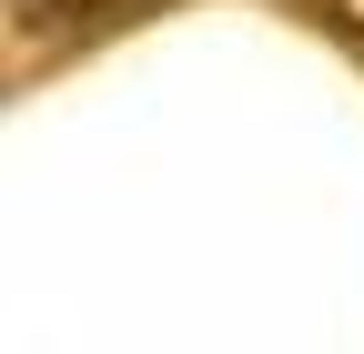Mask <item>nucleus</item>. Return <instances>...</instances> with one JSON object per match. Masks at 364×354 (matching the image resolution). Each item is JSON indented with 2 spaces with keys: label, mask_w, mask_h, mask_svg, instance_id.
Returning <instances> with one entry per match:
<instances>
[{
  "label": "nucleus",
  "mask_w": 364,
  "mask_h": 354,
  "mask_svg": "<svg viewBox=\"0 0 364 354\" xmlns=\"http://www.w3.org/2000/svg\"><path fill=\"white\" fill-rule=\"evenodd\" d=\"M284 11H294L304 31H324L334 51H354V61H364V0H284Z\"/></svg>",
  "instance_id": "obj_2"
},
{
  "label": "nucleus",
  "mask_w": 364,
  "mask_h": 354,
  "mask_svg": "<svg viewBox=\"0 0 364 354\" xmlns=\"http://www.w3.org/2000/svg\"><path fill=\"white\" fill-rule=\"evenodd\" d=\"M162 0H11V41L41 61V51H91V41H122L132 21H152Z\"/></svg>",
  "instance_id": "obj_1"
}]
</instances>
